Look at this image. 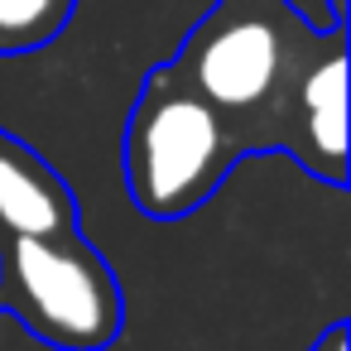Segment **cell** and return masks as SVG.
Returning a JSON list of instances; mask_svg holds the SVG:
<instances>
[{
  "mask_svg": "<svg viewBox=\"0 0 351 351\" xmlns=\"http://www.w3.org/2000/svg\"><path fill=\"white\" fill-rule=\"evenodd\" d=\"M0 308L58 351H101L121 332L111 265L77 236H0Z\"/></svg>",
  "mask_w": 351,
  "mask_h": 351,
  "instance_id": "1",
  "label": "cell"
},
{
  "mask_svg": "<svg viewBox=\"0 0 351 351\" xmlns=\"http://www.w3.org/2000/svg\"><path fill=\"white\" fill-rule=\"evenodd\" d=\"M231 130L212 101H202L188 82L149 77L130 130H125V188L140 212L169 221L212 197L231 164Z\"/></svg>",
  "mask_w": 351,
  "mask_h": 351,
  "instance_id": "2",
  "label": "cell"
},
{
  "mask_svg": "<svg viewBox=\"0 0 351 351\" xmlns=\"http://www.w3.org/2000/svg\"><path fill=\"white\" fill-rule=\"evenodd\" d=\"M293 63L289 29L260 10H226L207 20L183 49V82L217 111H250L269 101Z\"/></svg>",
  "mask_w": 351,
  "mask_h": 351,
  "instance_id": "3",
  "label": "cell"
},
{
  "mask_svg": "<svg viewBox=\"0 0 351 351\" xmlns=\"http://www.w3.org/2000/svg\"><path fill=\"white\" fill-rule=\"evenodd\" d=\"M73 231L68 183L15 135L0 130V236H58Z\"/></svg>",
  "mask_w": 351,
  "mask_h": 351,
  "instance_id": "4",
  "label": "cell"
},
{
  "mask_svg": "<svg viewBox=\"0 0 351 351\" xmlns=\"http://www.w3.org/2000/svg\"><path fill=\"white\" fill-rule=\"evenodd\" d=\"M298 116H303L313 164L327 178H341V159H346V58H341L337 44L303 68V77H298Z\"/></svg>",
  "mask_w": 351,
  "mask_h": 351,
  "instance_id": "5",
  "label": "cell"
},
{
  "mask_svg": "<svg viewBox=\"0 0 351 351\" xmlns=\"http://www.w3.org/2000/svg\"><path fill=\"white\" fill-rule=\"evenodd\" d=\"M73 0H0V53H29L58 39Z\"/></svg>",
  "mask_w": 351,
  "mask_h": 351,
  "instance_id": "6",
  "label": "cell"
},
{
  "mask_svg": "<svg viewBox=\"0 0 351 351\" xmlns=\"http://www.w3.org/2000/svg\"><path fill=\"white\" fill-rule=\"evenodd\" d=\"M289 10L313 25V34H337L341 29V5H332V0H289Z\"/></svg>",
  "mask_w": 351,
  "mask_h": 351,
  "instance_id": "7",
  "label": "cell"
},
{
  "mask_svg": "<svg viewBox=\"0 0 351 351\" xmlns=\"http://www.w3.org/2000/svg\"><path fill=\"white\" fill-rule=\"evenodd\" d=\"M313 351H346V332H341V327H332V332H327Z\"/></svg>",
  "mask_w": 351,
  "mask_h": 351,
  "instance_id": "8",
  "label": "cell"
}]
</instances>
